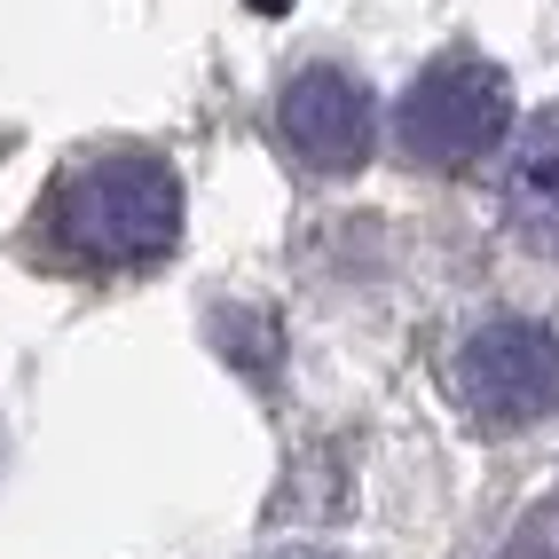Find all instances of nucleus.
Wrapping results in <instances>:
<instances>
[{
  "label": "nucleus",
  "mask_w": 559,
  "mask_h": 559,
  "mask_svg": "<svg viewBox=\"0 0 559 559\" xmlns=\"http://www.w3.org/2000/svg\"><path fill=\"white\" fill-rule=\"evenodd\" d=\"M394 127H402V151L418 158V166L465 174L473 158H489L497 142H504L512 87H504V71L489 56H441V63H426L418 80H409Z\"/></svg>",
  "instance_id": "nucleus-3"
},
{
  "label": "nucleus",
  "mask_w": 559,
  "mask_h": 559,
  "mask_svg": "<svg viewBox=\"0 0 559 559\" xmlns=\"http://www.w3.org/2000/svg\"><path fill=\"white\" fill-rule=\"evenodd\" d=\"M56 237L103 269H142L181 237V181L151 151H103L56 190Z\"/></svg>",
  "instance_id": "nucleus-1"
},
{
  "label": "nucleus",
  "mask_w": 559,
  "mask_h": 559,
  "mask_svg": "<svg viewBox=\"0 0 559 559\" xmlns=\"http://www.w3.org/2000/svg\"><path fill=\"white\" fill-rule=\"evenodd\" d=\"M276 134L308 174H355L370 158V142H379V103H370V87L355 71L308 63L276 95Z\"/></svg>",
  "instance_id": "nucleus-4"
},
{
  "label": "nucleus",
  "mask_w": 559,
  "mask_h": 559,
  "mask_svg": "<svg viewBox=\"0 0 559 559\" xmlns=\"http://www.w3.org/2000/svg\"><path fill=\"white\" fill-rule=\"evenodd\" d=\"M450 394L473 426L520 433L559 409V331L536 316H497L465 331V347L450 355Z\"/></svg>",
  "instance_id": "nucleus-2"
},
{
  "label": "nucleus",
  "mask_w": 559,
  "mask_h": 559,
  "mask_svg": "<svg viewBox=\"0 0 559 559\" xmlns=\"http://www.w3.org/2000/svg\"><path fill=\"white\" fill-rule=\"evenodd\" d=\"M276 559H331V551H276Z\"/></svg>",
  "instance_id": "nucleus-6"
},
{
  "label": "nucleus",
  "mask_w": 559,
  "mask_h": 559,
  "mask_svg": "<svg viewBox=\"0 0 559 559\" xmlns=\"http://www.w3.org/2000/svg\"><path fill=\"white\" fill-rule=\"evenodd\" d=\"M497 190H504V229L520 237V252L559 260V103L520 119Z\"/></svg>",
  "instance_id": "nucleus-5"
}]
</instances>
